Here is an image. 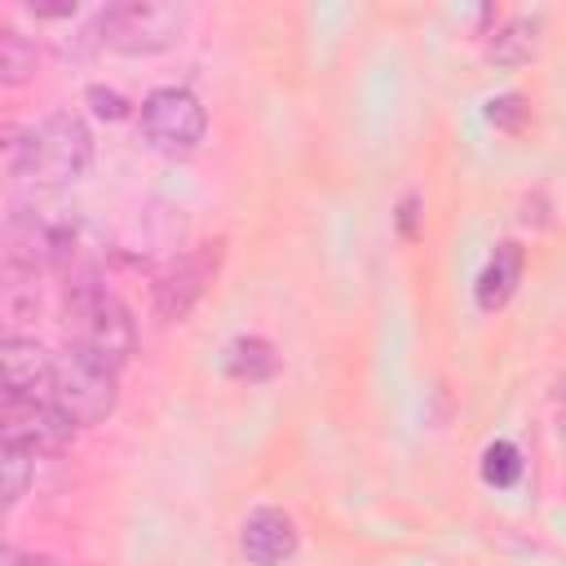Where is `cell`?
<instances>
[{
    "label": "cell",
    "instance_id": "obj_1",
    "mask_svg": "<svg viewBox=\"0 0 566 566\" xmlns=\"http://www.w3.org/2000/svg\"><path fill=\"white\" fill-rule=\"evenodd\" d=\"M88 164H93V133L71 111L40 119L35 128H27L9 142V172L40 190L71 186L75 177L88 172Z\"/></svg>",
    "mask_w": 566,
    "mask_h": 566
},
{
    "label": "cell",
    "instance_id": "obj_2",
    "mask_svg": "<svg viewBox=\"0 0 566 566\" xmlns=\"http://www.w3.org/2000/svg\"><path fill=\"white\" fill-rule=\"evenodd\" d=\"M62 323H66L71 349H80V354H88V358H97L115 371L137 349V332H133V318H128L124 301L115 292H106L97 279H75L66 287Z\"/></svg>",
    "mask_w": 566,
    "mask_h": 566
},
{
    "label": "cell",
    "instance_id": "obj_3",
    "mask_svg": "<svg viewBox=\"0 0 566 566\" xmlns=\"http://www.w3.org/2000/svg\"><path fill=\"white\" fill-rule=\"evenodd\" d=\"M84 221L62 203H18L9 217V261L44 270H75L84 256Z\"/></svg>",
    "mask_w": 566,
    "mask_h": 566
},
{
    "label": "cell",
    "instance_id": "obj_4",
    "mask_svg": "<svg viewBox=\"0 0 566 566\" xmlns=\"http://www.w3.org/2000/svg\"><path fill=\"white\" fill-rule=\"evenodd\" d=\"M115 367L66 349L62 358H53V402L75 420V424H97L115 411Z\"/></svg>",
    "mask_w": 566,
    "mask_h": 566
},
{
    "label": "cell",
    "instance_id": "obj_5",
    "mask_svg": "<svg viewBox=\"0 0 566 566\" xmlns=\"http://www.w3.org/2000/svg\"><path fill=\"white\" fill-rule=\"evenodd\" d=\"M97 27H102V44H111L119 53H159L181 35L186 9L159 4V0H128V4L102 9Z\"/></svg>",
    "mask_w": 566,
    "mask_h": 566
},
{
    "label": "cell",
    "instance_id": "obj_6",
    "mask_svg": "<svg viewBox=\"0 0 566 566\" xmlns=\"http://www.w3.org/2000/svg\"><path fill=\"white\" fill-rule=\"evenodd\" d=\"M203 128H208V115H203V102L190 88H155V93H146L142 133H146V142L155 150H168V155L195 150L203 142Z\"/></svg>",
    "mask_w": 566,
    "mask_h": 566
},
{
    "label": "cell",
    "instance_id": "obj_7",
    "mask_svg": "<svg viewBox=\"0 0 566 566\" xmlns=\"http://www.w3.org/2000/svg\"><path fill=\"white\" fill-rule=\"evenodd\" d=\"M4 442L27 447L31 455L62 451L75 433V420L53 402V398H4Z\"/></svg>",
    "mask_w": 566,
    "mask_h": 566
},
{
    "label": "cell",
    "instance_id": "obj_8",
    "mask_svg": "<svg viewBox=\"0 0 566 566\" xmlns=\"http://www.w3.org/2000/svg\"><path fill=\"white\" fill-rule=\"evenodd\" d=\"M217 248H221V243H203L199 252L181 256V261L155 283V314H159V318L177 323V318H186V314L195 310V301L203 296L208 279L217 274Z\"/></svg>",
    "mask_w": 566,
    "mask_h": 566
},
{
    "label": "cell",
    "instance_id": "obj_9",
    "mask_svg": "<svg viewBox=\"0 0 566 566\" xmlns=\"http://www.w3.org/2000/svg\"><path fill=\"white\" fill-rule=\"evenodd\" d=\"M0 363H4V398H53V358L35 340L9 336Z\"/></svg>",
    "mask_w": 566,
    "mask_h": 566
},
{
    "label": "cell",
    "instance_id": "obj_10",
    "mask_svg": "<svg viewBox=\"0 0 566 566\" xmlns=\"http://www.w3.org/2000/svg\"><path fill=\"white\" fill-rule=\"evenodd\" d=\"M239 548L252 566H279L296 553V526L283 509H256L248 513L243 522V535H239Z\"/></svg>",
    "mask_w": 566,
    "mask_h": 566
},
{
    "label": "cell",
    "instance_id": "obj_11",
    "mask_svg": "<svg viewBox=\"0 0 566 566\" xmlns=\"http://www.w3.org/2000/svg\"><path fill=\"white\" fill-rule=\"evenodd\" d=\"M522 248L509 239V243H500L495 252H491V261L482 265V274H478V287H473V296H478V310H500L513 292H517V283H522Z\"/></svg>",
    "mask_w": 566,
    "mask_h": 566
},
{
    "label": "cell",
    "instance_id": "obj_12",
    "mask_svg": "<svg viewBox=\"0 0 566 566\" xmlns=\"http://www.w3.org/2000/svg\"><path fill=\"white\" fill-rule=\"evenodd\" d=\"M226 367H230L234 380H265V376L274 371V349H270V340H261V336L234 340Z\"/></svg>",
    "mask_w": 566,
    "mask_h": 566
},
{
    "label": "cell",
    "instance_id": "obj_13",
    "mask_svg": "<svg viewBox=\"0 0 566 566\" xmlns=\"http://www.w3.org/2000/svg\"><path fill=\"white\" fill-rule=\"evenodd\" d=\"M31 71H35V44L22 31L4 27L0 31V75H4V84H22Z\"/></svg>",
    "mask_w": 566,
    "mask_h": 566
},
{
    "label": "cell",
    "instance_id": "obj_14",
    "mask_svg": "<svg viewBox=\"0 0 566 566\" xmlns=\"http://www.w3.org/2000/svg\"><path fill=\"white\" fill-rule=\"evenodd\" d=\"M486 53H491L495 62H526V57L535 53V22H531V18L509 22V27L486 44Z\"/></svg>",
    "mask_w": 566,
    "mask_h": 566
},
{
    "label": "cell",
    "instance_id": "obj_15",
    "mask_svg": "<svg viewBox=\"0 0 566 566\" xmlns=\"http://www.w3.org/2000/svg\"><path fill=\"white\" fill-rule=\"evenodd\" d=\"M0 469H4V504H18V500L27 495V486H31L35 455H31L27 447H18V442H4V460H0Z\"/></svg>",
    "mask_w": 566,
    "mask_h": 566
},
{
    "label": "cell",
    "instance_id": "obj_16",
    "mask_svg": "<svg viewBox=\"0 0 566 566\" xmlns=\"http://www.w3.org/2000/svg\"><path fill=\"white\" fill-rule=\"evenodd\" d=\"M482 478L491 486H513L522 478V451L513 442H491L482 451Z\"/></svg>",
    "mask_w": 566,
    "mask_h": 566
},
{
    "label": "cell",
    "instance_id": "obj_17",
    "mask_svg": "<svg viewBox=\"0 0 566 566\" xmlns=\"http://www.w3.org/2000/svg\"><path fill=\"white\" fill-rule=\"evenodd\" d=\"M486 119H491L495 128H509V133H517V128H522V119H526V97H517V93H504V97H495V102L486 106Z\"/></svg>",
    "mask_w": 566,
    "mask_h": 566
},
{
    "label": "cell",
    "instance_id": "obj_18",
    "mask_svg": "<svg viewBox=\"0 0 566 566\" xmlns=\"http://www.w3.org/2000/svg\"><path fill=\"white\" fill-rule=\"evenodd\" d=\"M88 102H93V111H97V115H106V119H119V115H124V97H119V93L88 88Z\"/></svg>",
    "mask_w": 566,
    "mask_h": 566
},
{
    "label": "cell",
    "instance_id": "obj_19",
    "mask_svg": "<svg viewBox=\"0 0 566 566\" xmlns=\"http://www.w3.org/2000/svg\"><path fill=\"white\" fill-rule=\"evenodd\" d=\"M4 566H62V562H53L44 553H18V548H9L4 553Z\"/></svg>",
    "mask_w": 566,
    "mask_h": 566
},
{
    "label": "cell",
    "instance_id": "obj_20",
    "mask_svg": "<svg viewBox=\"0 0 566 566\" xmlns=\"http://www.w3.org/2000/svg\"><path fill=\"white\" fill-rule=\"evenodd\" d=\"M411 212H416V195H407V199H402V212H398V226H402V234H407V239L416 234V226H411Z\"/></svg>",
    "mask_w": 566,
    "mask_h": 566
}]
</instances>
